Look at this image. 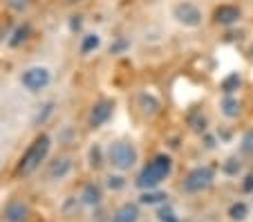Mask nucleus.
Masks as SVG:
<instances>
[{
    "instance_id": "f257e3e1",
    "label": "nucleus",
    "mask_w": 253,
    "mask_h": 222,
    "mask_svg": "<svg viewBox=\"0 0 253 222\" xmlns=\"http://www.w3.org/2000/svg\"><path fill=\"white\" fill-rule=\"evenodd\" d=\"M170 171H172V160L168 157V155H157L153 162H150L146 169L139 173V178H137V186L139 188H155V186H159V184L164 182V179L170 175Z\"/></svg>"
},
{
    "instance_id": "f03ea898",
    "label": "nucleus",
    "mask_w": 253,
    "mask_h": 222,
    "mask_svg": "<svg viewBox=\"0 0 253 222\" xmlns=\"http://www.w3.org/2000/svg\"><path fill=\"white\" fill-rule=\"evenodd\" d=\"M49 146H52V139L47 135H39L34 139V144L29 146V150L23 155V160H20V166H18V173L23 175H29L41 166V162L47 157L49 153Z\"/></svg>"
},
{
    "instance_id": "7ed1b4c3",
    "label": "nucleus",
    "mask_w": 253,
    "mask_h": 222,
    "mask_svg": "<svg viewBox=\"0 0 253 222\" xmlns=\"http://www.w3.org/2000/svg\"><path fill=\"white\" fill-rule=\"evenodd\" d=\"M105 157H108V162L117 171H128L134 166L139 155H137V148L130 141H112L108 146V150H105Z\"/></svg>"
},
{
    "instance_id": "20e7f679",
    "label": "nucleus",
    "mask_w": 253,
    "mask_h": 222,
    "mask_svg": "<svg viewBox=\"0 0 253 222\" xmlns=\"http://www.w3.org/2000/svg\"><path fill=\"white\" fill-rule=\"evenodd\" d=\"M49 81H52V72H49V68H45V65H32V68H27L20 74V83H23V88L29 92L43 90V88L49 86Z\"/></svg>"
},
{
    "instance_id": "39448f33",
    "label": "nucleus",
    "mask_w": 253,
    "mask_h": 222,
    "mask_svg": "<svg viewBox=\"0 0 253 222\" xmlns=\"http://www.w3.org/2000/svg\"><path fill=\"white\" fill-rule=\"evenodd\" d=\"M211 182H213V171H211L209 166H197V169H193L191 173L186 175L184 188L191 191V193H200V191L211 186Z\"/></svg>"
},
{
    "instance_id": "423d86ee",
    "label": "nucleus",
    "mask_w": 253,
    "mask_h": 222,
    "mask_svg": "<svg viewBox=\"0 0 253 222\" xmlns=\"http://www.w3.org/2000/svg\"><path fill=\"white\" fill-rule=\"evenodd\" d=\"M172 16L177 18V23L184 27H200L202 23V11L200 7H195L193 2H179L172 9Z\"/></svg>"
},
{
    "instance_id": "0eeeda50",
    "label": "nucleus",
    "mask_w": 253,
    "mask_h": 222,
    "mask_svg": "<svg viewBox=\"0 0 253 222\" xmlns=\"http://www.w3.org/2000/svg\"><path fill=\"white\" fill-rule=\"evenodd\" d=\"M112 101H99L94 108L90 110V117H87V124L92 126V128H99V126H103L105 121L112 117Z\"/></svg>"
},
{
    "instance_id": "6e6552de",
    "label": "nucleus",
    "mask_w": 253,
    "mask_h": 222,
    "mask_svg": "<svg viewBox=\"0 0 253 222\" xmlns=\"http://www.w3.org/2000/svg\"><path fill=\"white\" fill-rule=\"evenodd\" d=\"M240 18V9L233 5H222L215 9V20L220 25H233Z\"/></svg>"
},
{
    "instance_id": "1a4fd4ad",
    "label": "nucleus",
    "mask_w": 253,
    "mask_h": 222,
    "mask_svg": "<svg viewBox=\"0 0 253 222\" xmlns=\"http://www.w3.org/2000/svg\"><path fill=\"white\" fill-rule=\"evenodd\" d=\"M27 218V207L23 202H11L5 209V220L7 222H23Z\"/></svg>"
},
{
    "instance_id": "9d476101",
    "label": "nucleus",
    "mask_w": 253,
    "mask_h": 222,
    "mask_svg": "<svg viewBox=\"0 0 253 222\" xmlns=\"http://www.w3.org/2000/svg\"><path fill=\"white\" fill-rule=\"evenodd\" d=\"M72 171V162L67 157H58L52 166H49V178L52 179H63Z\"/></svg>"
},
{
    "instance_id": "9b49d317",
    "label": "nucleus",
    "mask_w": 253,
    "mask_h": 222,
    "mask_svg": "<svg viewBox=\"0 0 253 222\" xmlns=\"http://www.w3.org/2000/svg\"><path fill=\"white\" fill-rule=\"evenodd\" d=\"M137 218H139V209L134 207V204H124V207L115 213L112 222H137Z\"/></svg>"
},
{
    "instance_id": "f8f14e48",
    "label": "nucleus",
    "mask_w": 253,
    "mask_h": 222,
    "mask_svg": "<svg viewBox=\"0 0 253 222\" xmlns=\"http://www.w3.org/2000/svg\"><path fill=\"white\" fill-rule=\"evenodd\" d=\"M81 202L87 204V207H96L101 202V188L96 184H87L81 193Z\"/></svg>"
},
{
    "instance_id": "ddd939ff",
    "label": "nucleus",
    "mask_w": 253,
    "mask_h": 222,
    "mask_svg": "<svg viewBox=\"0 0 253 222\" xmlns=\"http://www.w3.org/2000/svg\"><path fill=\"white\" fill-rule=\"evenodd\" d=\"M99 45H101V36L99 34H85L79 49H81V54H92L94 49H99Z\"/></svg>"
},
{
    "instance_id": "4468645a",
    "label": "nucleus",
    "mask_w": 253,
    "mask_h": 222,
    "mask_svg": "<svg viewBox=\"0 0 253 222\" xmlns=\"http://www.w3.org/2000/svg\"><path fill=\"white\" fill-rule=\"evenodd\" d=\"M220 108H222V112H224L226 117H231V119L240 115V103H238V99H233V97H226V99H222Z\"/></svg>"
},
{
    "instance_id": "2eb2a0df",
    "label": "nucleus",
    "mask_w": 253,
    "mask_h": 222,
    "mask_svg": "<svg viewBox=\"0 0 253 222\" xmlns=\"http://www.w3.org/2000/svg\"><path fill=\"white\" fill-rule=\"evenodd\" d=\"M240 83H242V79H240V74H229V77L222 81V90L224 92H235L240 88Z\"/></svg>"
},
{
    "instance_id": "dca6fc26",
    "label": "nucleus",
    "mask_w": 253,
    "mask_h": 222,
    "mask_svg": "<svg viewBox=\"0 0 253 222\" xmlns=\"http://www.w3.org/2000/svg\"><path fill=\"white\" fill-rule=\"evenodd\" d=\"M247 204L244 202H235V204H231V209H229V216L233 218V220H244L247 218Z\"/></svg>"
},
{
    "instance_id": "f3484780",
    "label": "nucleus",
    "mask_w": 253,
    "mask_h": 222,
    "mask_svg": "<svg viewBox=\"0 0 253 222\" xmlns=\"http://www.w3.org/2000/svg\"><path fill=\"white\" fill-rule=\"evenodd\" d=\"M164 200H166V193H157V191H146L141 195L143 204H157V202H164Z\"/></svg>"
},
{
    "instance_id": "a211bd4d",
    "label": "nucleus",
    "mask_w": 253,
    "mask_h": 222,
    "mask_svg": "<svg viewBox=\"0 0 253 222\" xmlns=\"http://www.w3.org/2000/svg\"><path fill=\"white\" fill-rule=\"evenodd\" d=\"M108 186L115 188V191H119V188L126 186V182H124V178H121V175H110V178H108Z\"/></svg>"
},
{
    "instance_id": "6ab92c4d",
    "label": "nucleus",
    "mask_w": 253,
    "mask_h": 222,
    "mask_svg": "<svg viewBox=\"0 0 253 222\" xmlns=\"http://www.w3.org/2000/svg\"><path fill=\"white\" fill-rule=\"evenodd\" d=\"M7 5H9L14 11H23V9H27L29 0H7Z\"/></svg>"
},
{
    "instance_id": "aec40b11",
    "label": "nucleus",
    "mask_w": 253,
    "mask_h": 222,
    "mask_svg": "<svg viewBox=\"0 0 253 222\" xmlns=\"http://www.w3.org/2000/svg\"><path fill=\"white\" fill-rule=\"evenodd\" d=\"M242 148L247 150V153H253V131H249L247 135L242 137Z\"/></svg>"
},
{
    "instance_id": "412c9836",
    "label": "nucleus",
    "mask_w": 253,
    "mask_h": 222,
    "mask_svg": "<svg viewBox=\"0 0 253 222\" xmlns=\"http://www.w3.org/2000/svg\"><path fill=\"white\" fill-rule=\"evenodd\" d=\"M90 164L92 166H99L101 164V150H99V146H94V148L90 150Z\"/></svg>"
},
{
    "instance_id": "4be33fe9",
    "label": "nucleus",
    "mask_w": 253,
    "mask_h": 222,
    "mask_svg": "<svg viewBox=\"0 0 253 222\" xmlns=\"http://www.w3.org/2000/svg\"><path fill=\"white\" fill-rule=\"evenodd\" d=\"M25 39H27V27H20L18 32H16V39H11L9 43H11V45H18L20 41H25Z\"/></svg>"
},
{
    "instance_id": "5701e85b",
    "label": "nucleus",
    "mask_w": 253,
    "mask_h": 222,
    "mask_svg": "<svg viewBox=\"0 0 253 222\" xmlns=\"http://www.w3.org/2000/svg\"><path fill=\"white\" fill-rule=\"evenodd\" d=\"M224 169H226V173H231V175H233V173H238V171H240V164H238V162H235V160H229V162H226V166H224Z\"/></svg>"
},
{
    "instance_id": "b1692460",
    "label": "nucleus",
    "mask_w": 253,
    "mask_h": 222,
    "mask_svg": "<svg viewBox=\"0 0 253 222\" xmlns=\"http://www.w3.org/2000/svg\"><path fill=\"white\" fill-rule=\"evenodd\" d=\"M159 218H162V222H179V220H177V216H172L170 211H164Z\"/></svg>"
},
{
    "instance_id": "393cba45",
    "label": "nucleus",
    "mask_w": 253,
    "mask_h": 222,
    "mask_svg": "<svg viewBox=\"0 0 253 222\" xmlns=\"http://www.w3.org/2000/svg\"><path fill=\"white\" fill-rule=\"evenodd\" d=\"M244 191H249V193L253 191V175H249V178L244 179Z\"/></svg>"
}]
</instances>
